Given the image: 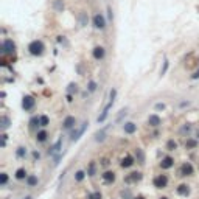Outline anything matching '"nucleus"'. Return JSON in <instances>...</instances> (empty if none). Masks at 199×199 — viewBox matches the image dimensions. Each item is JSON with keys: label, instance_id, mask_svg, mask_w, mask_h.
I'll return each mask as SVG.
<instances>
[{"label": "nucleus", "instance_id": "nucleus-17", "mask_svg": "<svg viewBox=\"0 0 199 199\" xmlns=\"http://www.w3.org/2000/svg\"><path fill=\"white\" fill-rule=\"evenodd\" d=\"M177 193L182 194V196H187V194L190 193V187H188L187 184H180V185L177 187Z\"/></svg>", "mask_w": 199, "mask_h": 199}, {"label": "nucleus", "instance_id": "nucleus-33", "mask_svg": "<svg viewBox=\"0 0 199 199\" xmlns=\"http://www.w3.org/2000/svg\"><path fill=\"white\" fill-rule=\"evenodd\" d=\"M89 199H101V193H92V194H89Z\"/></svg>", "mask_w": 199, "mask_h": 199}, {"label": "nucleus", "instance_id": "nucleus-16", "mask_svg": "<svg viewBox=\"0 0 199 199\" xmlns=\"http://www.w3.org/2000/svg\"><path fill=\"white\" fill-rule=\"evenodd\" d=\"M132 164H134V159H132L131 156H126V157L121 159V164H120V165H121L123 168H129Z\"/></svg>", "mask_w": 199, "mask_h": 199}, {"label": "nucleus", "instance_id": "nucleus-42", "mask_svg": "<svg viewBox=\"0 0 199 199\" xmlns=\"http://www.w3.org/2000/svg\"><path fill=\"white\" fill-rule=\"evenodd\" d=\"M132 199H145L143 196H135V197H132Z\"/></svg>", "mask_w": 199, "mask_h": 199}, {"label": "nucleus", "instance_id": "nucleus-4", "mask_svg": "<svg viewBox=\"0 0 199 199\" xmlns=\"http://www.w3.org/2000/svg\"><path fill=\"white\" fill-rule=\"evenodd\" d=\"M34 104H36V100H34L33 96H30V95L23 96V101H22V107H23L25 111H31L33 107H34Z\"/></svg>", "mask_w": 199, "mask_h": 199}, {"label": "nucleus", "instance_id": "nucleus-24", "mask_svg": "<svg viewBox=\"0 0 199 199\" xmlns=\"http://www.w3.org/2000/svg\"><path fill=\"white\" fill-rule=\"evenodd\" d=\"M86 177V173L84 171H76V174H75V180H78V182H81Z\"/></svg>", "mask_w": 199, "mask_h": 199}, {"label": "nucleus", "instance_id": "nucleus-2", "mask_svg": "<svg viewBox=\"0 0 199 199\" xmlns=\"http://www.w3.org/2000/svg\"><path fill=\"white\" fill-rule=\"evenodd\" d=\"M45 47H44V42L42 41H33L30 45H28V51L31 53L33 56H41L44 53Z\"/></svg>", "mask_w": 199, "mask_h": 199}, {"label": "nucleus", "instance_id": "nucleus-34", "mask_svg": "<svg viewBox=\"0 0 199 199\" xmlns=\"http://www.w3.org/2000/svg\"><path fill=\"white\" fill-rule=\"evenodd\" d=\"M8 182V176L5 174V173H2V177H0V184H2V185H5Z\"/></svg>", "mask_w": 199, "mask_h": 199}, {"label": "nucleus", "instance_id": "nucleus-26", "mask_svg": "<svg viewBox=\"0 0 199 199\" xmlns=\"http://www.w3.org/2000/svg\"><path fill=\"white\" fill-rule=\"evenodd\" d=\"M135 156H137V159H139V162L140 164H143V160H145V157H143V152H142V149H135Z\"/></svg>", "mask_w": 199, "mask_h": 199}, {"label": "nucleus", "instance_id": "nucleus-31", "mask_svg": "<svg viewBox=\"0 0 199 199\" xmlns=\"http://www.w3.org/2000/svg\"><path fill=\"white\" fill-rule=\"evenodd\" d=\"M55 8L58 11H62V10H64V3H62L61 0H56V2H55Z\"/></svg>", "mask_w": 199, "mask_h": 199}, {"label": "nucleus", "instance_id": "nucleus-19", "mask_svg": "<svg viewBox=\"0 0 199 199\" xmlns=\"http://www.w3.org/2000/svg\"><path fill=\"white\" fill-rule=\"evenodd\" d=\"M38 184H39V180H38L36 176H28V177H26V185H28V187H36Z\"/></svg>", "mask_w": 199, "mask_h": 199}, {"label": "nucleus", "instance_id": "nucleus-11", "mask_svg": "<svg viewBox=\"0 0 199 199\" xmlns=\"http://www.w3.org/2000/svg\"><path fill=\"white\" fill-rule=\"evenodd\" d=\"M180 174H182V176H191L193 174V167H191V164H184L182 168H180Z\"/></svg>", "mask_w": 199, "mask_h": 199}, {"label": "nucleus", "instance_id": "nucleus-36", "mask_svg": "<svg viewBox=\"0 0 199 199\" xmlns=\"http://www.w3.org/2000/svg\"><path fill=\"white\" fill-rule=\"evenodd\" d=\"M167 69H168V61L165 59V62H164V69H162V72H160V73H162V75H165V72H167Z\"/></svg>", "mask_w": 199, "mask_h": 199}, {"label": "nucleus", "instance_id": "nucleus-44", "mask_svg": "<svg viewBox=\"0 0 199 199\" xmlns=\"http://www.w3.org/2000/svg\"><path fill=\"white\" fill-rule=\"evenodd\" d=\"M23 199H31V197H30V196H26V197H23Z\"/></svg>", "mask_w": 199, "mask_h": 199}, {"label": "nucleus", "instance_id": "nucleus-7", "mask_svg": "<svg viewBox=\"0 0 199 199\" xmlns=\"http://www.w3.org/2000/svg\"><path fill=\"white\" fill-rule=\"evenodd\" d=\"M167 184H168V177L165 174H160L154 179V187H157V188H165Z\"/></svg>", "mask_w": 199, "mask_h": 199}, {"label": "nucleus", "instance_id": "nucleus-13", "mask_svg": "<svg viewBox=\"0 0 199 199\" xmlns=\"http://www.w3.org/2000/svg\"><path fill=\"white\" fill-rule=\"evenodd\" d=\"M148 123H149L151 126H154V128H156V126H159V124L162 123V120H160V117H159V115L154 114V115H149V117H148Z\"/></svg>", "mask_w": 199, "mask_h": 199}, {"label": "nucleus", "instance_id": "nucleus-3", "mask_svg": "<svg viewBox=\"0 0 199 199\" xmlns=\"http://www.w3.org/2000/svg\"><path fill=\"white\" fill-rule=\"evenodd\" d=\"M92 22H93V26H95L96 30H104L106 28V19H104V16L101 13H96L93 16Z\"/></svg>", "mask_w": 199, "mask_h": 199}, {"label": "nucleus", "instance_id": "nucleus-30", "mask_svg": "<svg viewBox=\"0 0 199 199\" xmlns=\"http://www.w3.org/2000/svg\"><path fill=\"white\" fill-rule=\"evenodd\" d=\"M89 176H93L95 174V162H90V165H89Z\"/></svg>", "mask_w": 199, "mask_h": 199}, {"label": "nucleus", "instance_id": "nucleus-37", "mask_svg": "<svg viewBox=\"0 0 199 199\" xmlns=\"http://www.w3.org/2000/svg\"><path fill=\"white\" fill-rule=\"evenodd\" d=\"M156 109H157V111H160V109L164 111V109H165V104H164V103H159V104H156Z\"/></svg>", "mask_w": 199, "mask_h": 199}, {"label": "nucleus", "instance_id": "nucleus-6", "mask_svg": "<svg viewBox=\"0 0 199 199\" xmlns=\"http://www.w3.org/2000/svg\"><path fill=\"white\" fill-rule=\"evenodd\" d=\"M87 124H89V123H87V121H84V123L81 124V126H79V128H78L76 131H73V132H72V140H73V142H76V140H78V139L81 137V135H83V132L86 131Z\"/></svg>", "mask_w": 199, "mask_h": 199}, {"label": "nucleus", "instance_id": "nucleus-10", "mask_svg": "<svg viewBox=\"0 0 199 199\" xmlns=\"http://www.w3.org/2000/svg\"><path fill=\"white\" fill-rule=\"evenodd\" d=\"M92 55H93V58L96 59V61H100V59H103L104 58V48L103 47H95L93 48V51H92Z\"/></svg>", "mask_w": 199, "mask_h": 199}, {"label": "nucleus", "instance_id": "nucleus-1", "mask_svg": "<svg viewBox=\"0 0 199 199\" xmlns=\"http://www.w3.org/2000/svg\"><path fill=\"white\" fill-rule=\"evenodd\" d=\"M115 96H117V90H115V89H112V90H111V95H109V103H107V104L104 106V109H103L101 115L98 117V123H103V121L106 120L107 114H109V111L112 109V106H114V103H115Z\"/></svg>", "mask_w": 199, "mask_h": 199}, {"label": "nucleus", "instance_id": "nucleus-45", "mask_svg": "<svg viewBox=\"0 0 199 199\" xmlns=\"http://www.w3.org/2000/svg\"><path fill=\"white\" fill-rule=\"evenodd\" d=\"M197 10H199V8H197Z\"/></svg>", "mask_w": 199, "mask_h": 199}, {"label": "nucleus", "instance_id": "nucleus-39", "mask_svg": "<svg viewBox=\"0 0 199 199\" xmlns=\"http://www.w3.org/2000/svg\"><path fill=\"white\" fill-rule=\"evenodd\" d=\"M73 90H76V84L72 83V84L69 86V92H73Z\"/></svg>", "mask_w": 199, "mask_h": 199}, {"label": "nucleus", "instance_id": "nucleus-41", "mask_svg": "<svg viewBox=\"0 0 199 199\" xmlns=\"http://www.w3.org/2000/svg\"><path fill=\"white\" fill-rule=\"evenodd\" d=\"M191 78H193V79H197V78H199V69H197V70L194 72V75H193Z\"/></svg>", "mask_w": 199, "mask_h": 199}, {"label": "nucleus", "instance_id": "nucleus-9", "mask_svg": "<svg viewBox=\"0 0 199 199\" xmlns=\"http://www.w3.org/2000/svg\"><path fill=\"white\" fill-rule=\"evenodd\" d=\"M173 165H174V159L170 157V156L164 157V159H162V162H160V167L164 168V170H168V168H171Z\"/></svg>", "mask_w": 199, "mask_h": 199}, {"label": "nucleus", "instance_id": "nucleus-32", "mask_svg": "<svg viewBox=\"0 0 199 199\" xmlns=\"http://www.w3.org/2000/svg\"><path fill=\"white\" fill-rule=\"evenodd\" d=\"M95 89H96V83H95V81H90V83H89V90H90V92H95Z\"/></svg>", "mask_w": 199, "mask_h": 199}, {"label": "nucleus", "instance_id": "nucleus-12", "mask_svg": "<svg viewBox=\"0 0 199 199\" xmlns=\"http://www.w3.org/2000/svg\"><path fill=\"white\" fill-rule=\"evenodd\" d=\"M140 179H142V173H139V171H134V173H131L128 177H126V182H139Z\"/></svg>", "mask_w": 199, "mask_h": 199}, {"label": "nucleus", "instance_id": "nucleus-15", "mask_svg": "<svg viewBox=\"0 0 199 199\" xmlns=\"http://www.w3.org/2000/svg\"><path fill=\"white\" fill-rule=\"evenodd\" d=\"M123 129H124V132L126 134H134L135 132V129H137V126H135L134 123H124V126H123Z\"/></svg>", "mask_w": 199, "mask_h": 199}, {"label": "nucleus", "instance_id": "nucleus-43", "mask_svg": "<svg viewBox=\"0 0 199 199\" xmlns=\"http://www.w3.org/2000/svg\"><path fill=\"white\" fill-rule=\"evenodd\" d=\"M160 199H168V197H167V196H162V197H160Z\"/></svg>", "mask_w": 199, "mask_h": 199}, {"label": "nucleus", "instance_id": "nucleus-21", "mask_svg": "<svg viewBox=\"0 0 199 199\" xmlns=\"http://www.w3.org/2000/svg\"><path fill=\"white\" fill-rule=\"evenodd\" d=\"M38 126H41V118L39 117H33L30 120V128H38Z\"/></svg>", "mask_w": 199, "mask_h": 199}, {"label": "nucleus", "instance_id": "nucleus-22", "mask_svg": "<svg viewBox=\"0 0 199 199\" xmlns=\"http://www.w3.org/2000/svg\"><path fill=\"white\" fill-rule=\"evenodd\" d=\"M25 176H26V171H25L23 168H19V170L16 171V177H17V179H23Z\"/></svg>", "mask_w": 199, "mask_h": 199}, {"label": "nucleus", "instance_id": "nucleus-25", "mask_svg": "<svg viewBox=\"0 0 199 199\" xmlns=\"http://www.w3.org/2000/svg\"><path fill=\"white\" fill-rule=\"evenodd\" d=\"M95 140H96V142H103V140H104V129L95 134Z\"/></svg>", "mask_w": 199, "mask_h": 199}, {"label": "nucleus", "instance_id": "nucleus-28", "mask_svg": "<svg viewBox=\"0 0 199 199\" xmlns=\"http://www.w3.org/2000/svg\"><path fill=\"white\" fill-rule=\"evenodd\" d=\"M39 118H41V126H47V124H48V121H50L47 115H41Z\"/></svg>", "mask_w": 199, "mask_h": 199}, {"label": "nucleus", "instance_id": "nucleus-14", "mask_svg": "<svg viewBox=\"0 0 199 199\" xmlns=\"http://www.w3.org/2000/svg\"><path fill=\"white\" fill-rule=\"evenodd\" d=\"M103 179H104V182L111 184V182L115 180V173H114V171H106V173L103 174Z\"/></svg>", "mask_w": 199, "mask_h": 199}, {"label": "nucleus", "instance_id": "nucleus-27", "mask_svg": "<svg viewBox=\"0 0 199 199\" xmlns=\"http://www.w3.org/2000/svg\"><path fill=\"white\" fill-rule=\"evenodd\" d=\"M167 148H168L170 151H173V149H176V148H177V143H176L174 140H170V142H168V145H167Z\"/></svg>", "mask_w": 199, "mask_h": 199}, {"label": "nucleus", "instance_id": "nucleus-35", "mask_svg": "<svg viewBox=\"0 0 199 199\" xmlns=\"http://www.w3.org/2000/svg\"><path fill=\"white\" fill-rule=\"evenodd\" d=\"M185 146H187V148H194V146H196V142H194V140H188V142L185 143Z\"/></svg>", "mask_w": 199, "mask_h": 199}, {"label": "nucleus", "instance_id": "nucleus-38", "mask_svg": "<svg viewBox=\"0 0 199 199\" xmlns=\"http://www.w3.org/2000/svg\"><path fill=\"white\" fill-rule=\"evenodd\" d=\"M81 23H83V25H86V23H87V19H86V14H84V13L81 14Z\"/></svg>", "mask_w": 199, "mask_h": 199}, {"label": "nucleus", "instance_id": "nucleus-5", "mask_svg": "<svg viewBox=\"0 0 199 199\" xmlns=\"http://www.w3.org/2000/svg\"><path fill=\"white\" fill-rule=\"evenodd\" d=\"M14 50H16V44L11 39H5L3 44H2V51H5V53H14Z\"/></svg>", "mask_w": 199, "mask_h": 199}, {"label": "nucleus", "instance_id": "nucleus-8", "mask_svg": "<svg viewBox=\"0 0 199 199\" xmlns=\"http://www.w3.org/2000/svg\"><path fill=\"white\" fill-rule=\"evenodd\" d=\"M75 124H76V118H75V117H72V115H69V117H66L64 123H62V128H64V129H72Z\"/></svg>", "mask_w": 199, "mask_h": 199}, {"label": "nucleus", "instance_id": "nucleus-18", "mask_svg": "<svg viewBox=\"0 0 199 199\" xmlns=\"http://www.w3.org/2000/svg\"><path fill=\"white\" fill-rule=\"evenodd\" d=\"M61 146H62V139H59L55 145H53V148H51L48 152H50L51 156H53V154H56V152H59V151H61Z\"/></svg>", "mask_w": 199, "mask_h": 199}, {"label": "nucleus", "instance_id": "nucleus-20", "mask_svg": "<svg viewBox=\"0 0 199 199\" xmlns=\"http://www.w3.org/2000/svg\"><path fill=\"white\" fill-rule=\"evenodd\" d=\"M47 137H48V135H47V132H45V131H39L38 134H36V140H38V142H45V140H47Z\"/></svg>", "mask_w": 199, "mask_h": 199}, {"label": "nucleus", "instance_id": "nucleus-23", "mask_svg": "<svg viewBox=\"0 0 199 199\" xmlns=\"http://www.w3.org/2000/svg\"><path fill=\"white\" fill-rule=\"evenodd\" d=\"M16 154H17V157H19V159H22V157H25V154H26V149H25L23 146H20V148H17V152H16Z\"/></svg>", "mask_w": 199, "mask_h": 199}, {"label": "nucleus", "instance_id": "nucleus-40", "mask_svg": "<svg viewBox=\"0 0 199 199\" xmlns=\"http://www.w3.org/2000/svg\"><path fill=\"white\" fill-rule=\"evenodd\" d=\"M107 13H109V20H112V8H107Z\"/></svg>", "mask_w": 199, "mask_h": 199}, {"label": "nucleus", "instance_id": "nucleus-29", "mask_svg": "<svg viewBox=\"0 0 199 199\" xmlns=\"http://www.w3.org/2000/svg\"><path fill=\"white\" fill-rule=\"evenodd\" d=\"M8 126H10V118H8V117H2V128L6 129Z\"/></svg>", "mask_w": 199, "mask_h": 199}]
</instances>
